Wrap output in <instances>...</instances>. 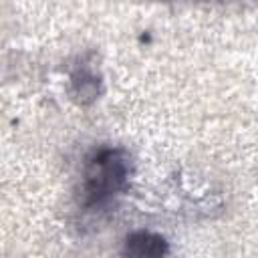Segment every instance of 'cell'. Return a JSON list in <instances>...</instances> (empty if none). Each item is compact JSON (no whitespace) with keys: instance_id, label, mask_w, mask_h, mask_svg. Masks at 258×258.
<instances>
[{"instance_id":"1","label":"cell","mask_w":258,"mask_h":258,"mask_svg":"<svg viewBox=\"0 0 258 258\" xmlns=\"http://www.w3.org/2000/svg\"><path fill=\"white\" fill-rule=\"evenodd\" d=\"M131 159L123 149H101L85 165L83 171V204L99 206L123 191L129 181Z\"/></svg>"},{"instance_id":"2","label":"cell","mask_w":258,"mask_h":258,"mask_svg":"<svg viewBox=\"0 0 258 258\" xmlns=\"http://www.w3.org/2000/svg\"><path fill=\"white\" fill-rule=\"evenodd\" d=\"M167 252V242L153 232H133L131 236H127L125 242V254L131 256H161Z\"/></svg>"},{"instance_id":"3","label":"cell","mask_w":258,"mask_h":258,"mask_svg":"<svg viewBox=\"0 0 258 258\" xmlns=\"http://www.w3.org/2000/svg\"><path fill=\"white\" fill-rule=\"evenodd\" d=\"M73 87L79 103H91L99 93V81L95 79L93 73H87V71H81L73 77Z\"/></svg>"}]
</instances>
